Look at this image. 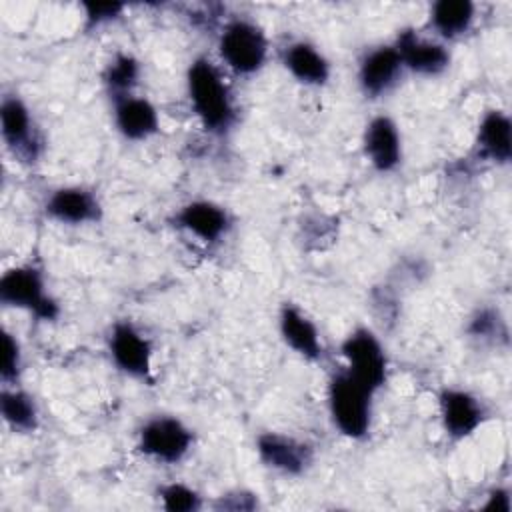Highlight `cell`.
I'll return each instance as SVG.
<instances>
[{
  "instance_id": "7c38bea8",
  "label": "cell",
  "mask_w": 512,
  "mask_h": 512,
  "mask_svg": "<svg viewBox=\"0 0 512 512\" xmlns=\"http://www.w3.org/2000/svg\"><path fill=\"white\" fill-rule=\"evenodd\" d=\"M362 146L368 162L378 172H392L402 160V136L390 116H374L366 124Z\"/></svg>"
},
{
  "instance_id": "7a4b0ae2",
  "label": "cell",
  "mask_w": 512,
  "mask_h": 512,
  "mask_svg": "<svg viewBox=\"0 0 512 512\" xmlns=\"http://www.w3.org/2000/svg\"><path fill=\"white\" fill-rule=\"evenodd\" d=\"M374 390L356 380L348 370L328 382V412L334 426L348 438L360 440L370 432Z\"/></svg>"
},
{
  "instance_id": "5bb4252c",
  "label": "cell",
  "mask_w": 512,
  "mask_h": 512,
  "mask_svg": "<svg viewBox=\"0 0 512 512\" xmlns=\"http://www.w3.org/2000/svg\"><path fill=\"white\" fill-rule=\"evenodd\" d=\"M46 214L48 218L60 224H88L100 218V202L98 198L80 186H64L54 190L46 200Z\"/></svg>"
},
{
  "instance_id": "ffe728a7",
  "label": "cell",
  "mask_w": 512,
  "mask_h": 512,
  "mask_svg": "<svg viewBox=\"0 0 512 512\" xmlns=\"http://www.w3.org/2000/svg\"><path fill=\"white\" fill-rule=\"evenodd\" d=\"M474 18L476 6L470 0H438L430 6V26L446 40L464 36L472 28Z\"/></svg>"
},
{
  "instance_id": "5b68a950",
  "label": "cell",
  "mask_w": 512,
  "mask_h": 512,
  "mask_svg": "<svg viewBox=\"0 0 512 512\" xmlns=\"http://www.w3.org/2000/svg\"><path fill=\"white\" fill-rule=\"evenodd\" d=\"M348 372L370 390H380L388 376V358L378 336L368 328H356L342 342Z\"/></svg>"
},
{
  "instance_id": "4316f807",
  "label": "cell",
  "mask_w": 512,
  "mask_h": 512,
  "mask_svg": "<svg viewBox=\"0 0 512 512\" xmlns=\"http://www.w3.org/2000/svg\"><path fill=\"white\" fill-rule=\"evenodd\" d=\"M484 508H488V510L496 508V512H508L510 510V496H508V492L502 490V488H496L488 496V502L484 504Z\"/></svg>"
},
{
  "instance_id": "4fadbf2b",
  "label": "cell",
  "mask_w": 512,
  "mask_h": 512,
  "mask_svg": "<svg viewBox=\"0 0 512 512\" xmlns=\"http://www.w3.org/2000/svg\"><path fill=\"white\" fill-rule=\"evenodd\" d=\"M256 450L266 466L292 476L302 474L312 462V448L308 444L278 432L260 434Z\"/></svg>"
},
{
  "instance_id": "3957f363",
  "label": "cell",
  "mask_w": 512,
  "mask_h": 512,
  "mask_svg": "<svg viewBox=\"0 0 512 512\" xmlns=\"http://www.w3.org/2000/svg\"><path fill=\"white\" fill-rule=\"evenodd\" d=\"M220 58L236 74L258 72L268 56V40L258 24L246 18L230 20L218 36Z\"/></svg>"
},
{
  "instance_id": "2e32d148",
  "label": "cell",
  "mask_w": 512,
  "mask_h": 512,
  "mask_svg": "<svg viewBox=\"0 0 512 512\" xmlns=\"http://www.w3.org/2000/svg\"><path fill=\"white\" fill-rule=\"evenodd\" d=\"M176 224L202 242H218L226 234L230 220L222 206L210 200H192L178 210Z\"/></svg>"
},
{
  "instance_id": "603a6c76",
  "label": "cell",
  "mask_w": 512,
  "mask_h": 512,
  "mask_svg": "<svg viewBox=\"0 0 512 512\" xmlns=\"http://www.w3.org/2000/svg\"><path fill=\"white\" fill-rule=\"evenodd\" d=\"M162 504L168 512H192L200 508V496L186 484H168L160 488Z\"/></svg>"
},
{
  "instance_id": "6da1fadb",
  "label": "cell",
  "mask_w": 512,
  "mask_h": 512,
  "mask_svg": "<svg viewBox=\"0 0 512 512\" xmlns=\"http://www.w3.org/2000/svg\"><path fill=\"white\" fill-rule=\"evenodd\" d=\"M186 88L194 114L204 128L222 132L234 122V106L218 68L208 58H196L186 72Z\"/></svg>"
},
{
  "instance_id": "9a60e30c",
  "label": "cell",
  "mask_w": 512,
  "mask_h": 512,
  "mask_svg": "<svg viewBox=\"0 0 512 512\" xmlns=\"http://www.w3.org/2000/svg\"><path fill=\"white\" fill-rule=\"evenodd\" d=\"M114 124L128 140H146L160 128L156 106L142 96H122L114 100Z\"/></svg>"
},
{
  "instance_id": "44dd1931",
  "label": "cell",
  "mask_w": 512,
  "mask_h": 512,
  "mask_svg": "<svg viewBox=\"0 0 512 512\" xmlns=\"http://www.w3.org/2000/svg\"><path fill=\"white\" fill-rule=\"evenodd\" d=\"M4 422L18 432H32L38 426V408L30 394L18 388H4L0 394Z\"/></svg>"
},
{
  "instance_id": "ac0fdd59",
  "label": "cell",
  "mask_w": 512,
  "mask_h": 512,
  "mask_svg": "<svg viewBox=\"0 0 512 512\" xmlns=\"http://www.w3.org/2000/svg\"><path fill=\"white\" fill-rule=\"evenodd\" d=\"M282 64L294 80L306 86H322L330 78V62L310 42H290L282 52Z\"/></svg>"
},
{
  "instance_id": "52a82bcc",
  "label": "cell",
  "mask_w": 512,
  "mask_h": 512,
  "mask_svg": "<svg viewBox=\"0 0 512 512\" xmlns=\"http://www.w3.org/2000/svg\"><path fill=\"white\" fill-rule=\"evenodd\" d=\"M108 348L112 362L128 376L138 380L150 378L152 346L142 332L130 322H116L110 330Z\"/></svg>"
},
{
  "instance_id": "cb8c5ba5",
  "label": "cell",
  "mask_w": 512,
  "mask_h": 512,
  "mask_svg": "<svg viewBox=\"0 0 512 512\" xmlns=\"http://www.w3.org/2000/svg\"><path fill=\"white\" fill-rule=\"evenodd\" d=\"M124 8L126 6L120 2H84L82 10H84L86 28H98L102 24H108L120 18Z\"/></svg>"
},
{
  "instance_id": "e0dca14e",
  "label": "cell",
  "mask_w": 512,
  "mask_h": 512,
  "mask_svg": "<svg viewBox=\"0 0 512 512\" xmlns=\"http://www.w3.org/2000/svg\"><path fill=\"white\" fill-rule=\"evenodd\" d=\"M278 328L282 340L302 358L318 360L322 358V342L314 322L294 304H284L278 316Z\"/></svg>"
},
{
  "instance_id": "30bf717a",
  "label": "cell",
  "mask_w": 512,
  "mask_h": 512,
  "mask_svg": "<svg viewBox=\"0 0 512 512\" xmlns=\"http://www.w3.org/2000/svg\"><path fill=\"white\" fill-rule=\"evenodd\" d=\"M438 406L442 426L454 440L474 434L484 420V408L480 400L462 388H444L438 396Z\"/></svg>"
},
{
  "instance_id": "ba28073f",
  "label": "cell",
  "mask_w": 512,
  "mask_h": 512,
  "mask_svg": "<svg viewBox=\"0 0 512 512\" xmlns=\"http://www.w3.org/2000/svg\"><path fill=\"white\" fill-rule=\"evenodd\" d=\"M0 130L6 146L14 156L24 160H34L38 156V138L34 130V120L22 98L16 94L4 96L0 104Z\"/></svg>"
},
{
  "instance_id": "d6986e66",
  "label": "cell",
  "mask_w": 512,
  "mask_h": 512,
  "mask_svg": "<svg viewBox=\"0 0 512 512\" xmlns=\"http://www.w3.org/2000/svg\"><path fill=\"white\" fill-rule=\"evenodd\" d=\"M480 154L492 162L508 164L512 156V124L506 112L490 110L484 114L476 134Z\"/></svg>"
},
{
  "instance_id": "9c48e42d",
  "label": "cell",
  "mask_w": 512,
  "mask_h": 512,
  "mask_svg": "<svg viewBox=\"0 0 512 512\" xmlns=\"http://www.w3.org/2000/svg\"><path fill=\"white\" fill-rule=\"evenodd\" d=\"M394 48L400 54L404 70L420 76H436L450 64V52L442 42L424 38L414 30H402Z\"/></svg>"
},
{
  "instance_id": "277c9868",
  "label": "cell",
  "mask_w": 512,
  "mask_h": 512,
  "mask_svg": "<svg viewBox=\"0 0 512 512\" xmlns=\"http://www.w3.org/2000/svg\"><path fill=\"white\" fill-rule=\"evenodd\" d=\"M0 302L28 310L40 320H54L58 316V304L48 296L42 272L30 264L14 266L2 274Z\"/></svg>"
},
{
  "instance_id": "7402d4cb",
  "label": "cell",
  "mask_w": 512,
  "mask_h": 512,
  "mask_svg": "<svg viewBox=\"0 0 512 512\" xmlns=\"http://www.w3.org/2000/svg\"><path fill=\"white\" fill-rule=\"evenodd\" d=\"M140 66L138 60L132 54H116L112 62L106 66L104 72V84L108 92L114 96V100L132 94L134 84L138 82Z\"/></svg>"
},
{
  "instance_id": "8fae6325",
  "label": "cell",
  "mask_w": 512,
  "mask_h": 512,
  "mask_svg": "<svg viewBox=\"0 0 512 512\" xmlns=\"http://www.w3.org/2000/svg\"><path fill=\"white\" fill-rule=\"evenodd\" d=\"M404 66L398 50L392 46H378L368 50L358 66V84L368 98L386 94L400 78Z\"/></svg>"
},
{
  "instance_id": "d4e9b609",
  "label": "cell",
  "mask_w": 512,
  "mask_h": 512,
  "mask_svg": "<svg viewBox=\"0 0 512 512\" xmlns=\"http://www.w3.org/2000/svg\"><path fill=\"white\" fill-rule=\"evenodd\" d=\"M2 380L6 382V386L10 382H14L20 374V366H22V352H20V344L18 340L10 334V332H4V338H2Z\"/></svg>"
},
{
  "instance_id": "8992f818",
  "label": "cell",
  "mask_w": 512,
  "mask_h": 512,
  "mask_svg": "<svg viewBox=\"0 0 512 512\" xmlns=\"http://www.w3.org/2000/svg\"><path fill=\"white\" fill-rule=\"evenodd\" d=\"M192 430L174 416H154L138 432V448L166 464L180 462L192 448Z\"/></svg>"
},
{
  "instance_id": "484cf974",
  "label": "cell",
  "mask_w": 512,
  "mask_h": 512,
  "mask_svg": "<svg viewBox=\"0 0 512 512\" xmlns=\"http://www.w3.org/2000/svg\"><path fill=\"white\" fill-rule=\"evenodd\" d=\"M496 324H498L496 314H494L492 310H482V312H478V314L472 318L470 332H472V336H482V338H484V336H492L494 330H498Z\"/></svg>"
}]
</instances>
